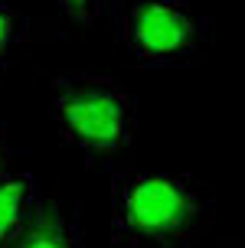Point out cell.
<instances>
[{
    "instance_id": "8992f818",
    "label": "cell",
    "mask_w": 245,
    "mask_h": 248,
    "mask_svg": "<svg viewBox=\"0 0 245 248\" xmlns=\"http://www.w3.org/2000/svg\"><path fill=\"white\" fill-rule=\"evenodd\" d=\"M30 20L13 0H0V69H7L10 59L23 49Z\"/></svg>"
},
{
    "instance_id": "5b68a950",
    "label": "cell",
    "mask_w": 245,
    "mask_h": 248,
    "mask_svg": "<svg viewBox=\"0 0 245 248\" xmlns=\"http://www.w3.org/2000/svg\"><path fill=\"white\" fill-rule=\"evenodd\" d=\"M39 206V186L30 173H0V248L23 235Z\"/></svg>"
},
{
    "instance_id": "3957f363",
    "label": "cell",
    "mask_w": 245,
    "mask_h": 248,
    "mask_svg": "<svg viewBox=\"0 0 245 248\" xmlns=\"http://www.w3.org/2000/svg\"><path fill=\"white\" fill-rule=\"evenodd\" d=\"M121 36L147 65H180L203 49L209 20L193 0H134L121 20Z\"/></svg>"
},
{
    "instance_id": "277c9868",
    "label": "cell",
    "mask_w": 245,
    "mask_h": 248,
    "mask_svg": "<svg viewBox=\"0 0 245 248\" xmlns=\"http://www.w3.org/2000/svg\"><path fill=\"white\" fill-rule=\"evenodd\" d=\"M10 248H85L82 222L75 219L72 212L62 209L59 202L39 199L30 225L23 229V235L16 238Z\"/></svg>"
},
{
    "instance_id": "ba28073f",
    "label": "cell",
    "mask_w": 245,
    "mask_h": 248,
    "mask_svg": "<svg viewBox=\"0 0 245 248\" xmlns=\"http://www.w3.org/2000/svg\"><path fill=\"white\" fill-rule=\"evenodd\" d=\"M3 163H7V131L0 124V173H3Z\"/></svg>"
},
{
    "instance_id": "52a82bcc",
    "label": "cell",
    "mask_w": 245,
    "mask_h": 248,
    "mask_svg": "<svg viewBox=\"0 0 245 248\" xmlns=\"http://www.w3.org/2000/svg\"><path fill=\"white\" fill-rule=\"evenodd\" d=\"M56 3L62 7V13L72 23H82V26H88L92 20H98L108 10V0H56Z\"/></svg>"
},
{
    "instance_id": "6da1fadb",
    "label": "cell",
    "mask_w": 245,
    "mask_h": 248,
    "mask_svg": "<svg viewBox=\"0 0 245 248\" xmlns=\"http://www.w3.org/2000/svg\"><path fill=\"white\" fill-rule=\"evenodd\" d=\"M212 209V189L193 173L124 170L111 180V235L121 248H193Z\"/></svg>"
},
{
    "instance_id": "9c48e42d",
    "label": "cell",
    "mask_w": 245,
    "mask_h": 248,
    "mask_svg": "<svg viewBox=\"0 0 245 248\" xmlns=\"http://www.w3.org/2000/svg\"><path fill=\"white\" fill-rule=\"evenodd\" d=\"M235 248H245V245H235Z\"/></svg>"
},
{
    "instance_id": "7a4b0ae2",
    "label": "cell",
    "mask_w": 245,
    "mask_h": 248,
    "mask_svg": "<svg viewBox=\"0 0 245 248\" xmlns=\"http://www.w3.org/2000/svg\"><path fill=\"white\" fill-rule=\"evenodd\" d=\"M49 108L59 134L85 157H114L134 140L137 98L98 72H65L49 85Z\"/></svg>"
}]
</instances>
